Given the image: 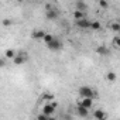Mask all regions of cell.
Wrapping results in <instances>:
<instances>
[{"label":"cell","mask_w":120,"mask_h":120,"mask_svg":"<svg viewBox=\"0 0 120 120\" xmlns=\"http://www.w3.org/2000/svg\"><path fill=\"white\" fill-rule=\"evenodd\" d=\"M11 59H13V64L14 65H23L27 59H28V55L24 51H19V52H16V55Z\"/></svg>","instance_id":"1"},{"label":"cell","mask_w":120,"mask_h":120,"mask_svg":"<svg viewBox=\"0 0 120 120\" xmlns=\"http://www.w3.org/2000/svg\"><path fill=\"white\" fill-rule=\"evenodd\" d=\"M78 92H79V96H81V98H92V99H93V98L96 96V92H95L90 86H81Z\"/></svg>","instance_id":"2"},{"label":"cell","mask_w":120,"mask_h":120,"mask_svg":"<svg viewBox=\"0 0 120 120\" xmlns=\"http://www.w3.org/2000/svg\"><path fill=\"white\" fill-rule=\"evenodd\" d=\"M45 9H47V11H45V17H47V20L54 21V20H56V19L59 17L58 10H56V9H54V7H51V4H47V6H45Z\"/></svg>","instance_id":"3"},{"label":"cell","mask_w":120,"mask_h":120,"mask_svg":"<svg viewBox=\"0 0 120 120\" xmlns=\"http://www.w3.org/2000/svg\"><path fill=\"white\" fill-rule=\"evenodd\" d=\"M56 106H58V105H56V102H52V100H51V102H48L47 105H44V107H42V113L51 117V116H52V113L55 112Z\"/></svg>","instance_id":"4"},{"label":"cell","mask_w":120,"mask_h":120,"mask_svg":"<svg viewBox=\"0 0 120 120\" xmlns=\"http://www.w3.org/2000/svg\"><path fill=\"white\" fill-rule=\"evenodd\" d=\"M47 47H48V49H51L52 52H55V51H59V49L62 48V41L54 37V40H52L49 44H47Z\"/></svg>","instance_id":"5"},{"label":"cell","mask_w":120,"mask_h":120,"mask_svg":"<svg viewBox=\"0 0 120 120\" xmlns=\"http://www.w3.org/2000/svg\"><path fill=\"white\" fill-rule=\"evenodd\" d=\"M76 26H78L79 28H82V30H89V27H90V21H89V20L86 19V16H85V17L76 20Z\"/></svg>","instance_id":"6"},{"label":"cell","mask_w":120,"mask_h":120,"mask_svg":"<svg viewBox=\"0 0 120 120\" xmlns=\"http://www.w3.org/2000/svg\"><path fill=\"white\" fill-rule=\"evenodd\" d=\"M76 113H78L79 117H88V114H89V109L83 107L82 105H78V107H76Z\"/></svg>","instance_id":"7"},{"label":"cell","mask_w":120,"mask_h":120,"mask_svg":"<svg viewBox=\"0 0 120 120\" xmlns=\"http://www.w3.org/2000/svg\"><path fill=\"white\" fill-rule=\"evenodd\" d=\"M44 35H45V31H44V30H38V28H37V30H34V31H33V34H31V37H33L34 40H37V41H41Z\"/></svg>","instance_id":"8"},{"label":"cell","mask_w":120,"mask_h":120,"mask_svg":"<svg viewBox=\"0 0 120 120\" xmlns=\"http://www.w3.org/2000/svg\"><path fill=\"white\" fill-rule=\"evenodd\" d=\"M79 105H82V106L86 107V109H90V107L93 106V99H92V98H82V100L79 102Z\"/></svg>","instance_id":"9"},{"label":"cell","mask_w":120,"mask_h":120,"mask_svg":"<svg viewBox=\"0 0 120 120\" xmlns=\"http://www.w3.org/2000/svg\"><path fill=\"white\" fill-rule=\"evenodd\" d=\"M75 10H81V11H83V13H86V3L85 2H82V0H79V2H76L75 3Z\"/></svg>","instance_id":"10"},{"label":"cell","mask_w":120,"mask_h":120,"mask_svg":"<svg viewBox=\"0 0 120 120\" xmlns=\"http://www.w3.org/2000/svg\"><path fill=\"white\" fill-rule=\"evenodd\" d=\"M89 28L93 30V31H99V30H102V24L99 21H90V27Z\"/></svg>","instance_id":"11"},{"label":"cell","mask_w":120,"mask_h":120,"mask_svg":"<svg viewBox=\"0 0 120 120\" xmlns=\"http://www.w3.org/2000/svg\"><path fill=\"white\" fill-rule=\"evenodd\" d=\"M96 52H98L99 55H107V54H109V49H107L105 45H100V47L96 48Z\"/></svg>","instance_id":"12"},{"label":"cell","mask_w":120,"mask_h":120,"mask_svg":"<svg viewBox=\"0 0 120 120\" xmlns=\"http://www.w3.org/2000/svg\"><path fill=\"white\" fill-rule=\"evenodd\" d=\"M93 116H95L98 120H105V119H106V114H105L102 110H99V109H98V110H95V114H93Z\"/></svg>","instance_id":"13"},{"label":"cell","mask_w":120,"mask_h":120,"mask_svg":"<svg viewBox=\"0 0 120 120\" xmlns=\"http://www.w3.org/2000/svg\"><path fill=\"white\" fill-rule=\"evenodd\" d=\"M52 40H54V35H52V34H47V33H45V35L42 37V40H41V41H44L45 44H49Z\"/></svg>","instance_id":"14"},{"label":"cell","mask_w":120,"mask_h":120,"mask_svg":"<svg viewBox=\"0 0 120 120\" xmlns=\"http://www.w3.org/2000/svg\"><path fill=\"white\" fill-rule=\"evenodd\" d=\"M41 99L42 100H47V102H51V100H54V95L52 93H42L41 95Z\"/></svg>","instance_id":"15"},{"label":"cell","mask_w":120,"mask_h":120,"mask_svg":"<svg viewBox=\"0 0 120 120\" xmlns=\"http://www.w3.org/2000/svg\"><path fill=\"white\" fill-rule=\"evenodd\" d=\"M82 17H85V13H83V11H81V10H75V11H74V19H75V20H79V19H82Z\"/></svg>","instance_id":"16"},{"label":"cell","mask_w":120,"mask_h":120,"mask_svg":"<svg viewBox=\"0 0 120 120\" xmlns=\"http://www.w3.org/2000/svg\"><path fill=\"white\" fill-rule=\"evenodd\" d=\"M14 55H16V51H14V49H11V48L6 49V52H4V56H6V58H13Z\"/></svg>","instance_id":"17"},{"label":"cell","mask_w":120,"mask_h":120,"mask_svg":"<svg viewBox=\"0 0 120 120\" xmlns=\"http://www.w3.org/2000/svg\"><path fill=\"white\" fill-rule=\"evenodd\" d=\"M110 30L114 31V33H119V31H120V24H119V23H112V24H110Z\"/></svg>","instance_id":"18"},{"label":"cell","mask_w":120,"mask_h":120,"mask_svg":"<svg viewBox=\"0 0 120 120\" xmlns=\"http://www.w3.org/2000/svg\"><path fill=\"white\" fill-rule=\"evenodd\" d=\"M116 78H117V76H116V74H114V72H107V75H106V79H107V81H110V82H114V81H116Z\"/></svg>","instance_id":"19"},{"label":"cell","mask_w":120,"mask_h":120,"mask_svg":"<svg viewBox=\"0 0 120 120\" xmlns=\"http://www.w3.org/2000/svg\"><path fill=\"white\" fill-rule=\"evenodd\" d=\"M99 6H100L102 9H107V7H109V3L106 2V0H99Z\"/></svg>","instance_id":"20"},{"label":"cell","mask_w":120,"mask_h":120,"mask_svg":"<svg viewBox=\"0 0 120 120\" xmlns=\"http://www.w3.org/2000/svg\"><path fill=\"white\" fill-rule=\"evenodd\" d=\"M113 45H114L116 48H119V45H120V38H119L117 35H116V37L113 38Z\"/></svg>","instance_id":"21"},{"label":"cell","mask_w":120,"mask_h":120,"mask_svg":"<svg viewBox=\"0 0 120 120\" xmlns=\"http://www.w3.org/2000/svg\"><path fill=\"white\" fill-rule=\"evenodd\" d=\"M37 119H38V120H48V119H49V116H47V114H44V113H42V114H38V116H37Z\"/></svg>","instance_id":"22"},{"label":"cell","mask_w":120,"mask_h":120,"mask_svg":"<svg viewBox=\"0 0 120 120\" xmlns=\"http://www.w3.org/2000/svg\"><path fill=\"white\" fill-rule=\"evenodd\" d=\"M6 64H7V61H6V59H4V58H0V68H3Z\"/></svg>","instance_id":"23"},{"label":"cell","mask_w":120,"mask_h":120,"mask_svg":"<svg viewBox=\"0 0 120 120\" xmlns=\"http://www.w3.org/2000/svg\"><path fill=\"white\" fill-rule=\"evenodd\" d=\"M10 24H11L10 20H3V26H10Z\"/></svg>","instance_id":"24"}]
</instances>
